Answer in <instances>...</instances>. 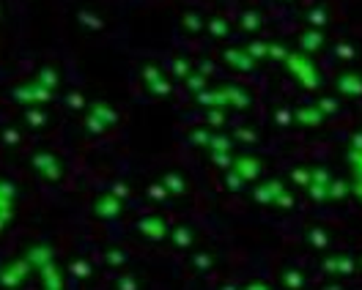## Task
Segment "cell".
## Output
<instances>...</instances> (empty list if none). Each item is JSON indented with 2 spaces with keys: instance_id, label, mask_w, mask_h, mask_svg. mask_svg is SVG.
I'll list each match as a JSON object with an SVG mask.
<instances>
[{
  "instance_id": "52a82bcc",
  "label": "cell",
  "mask_w": 362,
  "mask_h": 290,
  "mask_svg": "<svg viewBox=\"0 0 362 290\" xmlns=\"http://www.w3.org/2000/svg\"><path fill=\"white\" fill-rule=\"evenodd\" d=\"M305 241H307V247H313V250H319V252H324L332 247V233L326 230L324 224H313V227H307V233H305Z\"/></svg>"
},
{
  "instance_id": "3957f363",
  "label": "cell",
  "mask_w": 362,
  "mask_h": 290,
  "mask_svg": "<svg viewBox=\"0 0 362 290\" xmlns=\"http://www.w3.org/2000/svg\"><path fill=\"white\" fill-rule=\"evenodd\" d=\"M335 88L343 99H362V72L346 69L335 77Z\"/></svg>"
},
{
  "instance_id": "8992f818",
  "label": "cell",
  "mask_w": 362,
  "mask_h": 290,
  "mask_svg": "<svg viewBox=\"0 0 362 290\" xmlns=\"http://www.w3.org/2000/svg\"><path fill=\"white\" fill-rule=\"evenodd\" d=\"M286 189H289L286 183H283V181H277V178H275V181L261 183V186L255 189L253 194H255V200H258L261 206H272V203H275V200H277V197H280V194H283Z\"/></svg>"
},
{
  "instance_id": "8fae6325",
  "label": "cell",
  "mask_w": 362,
  "mask_h": 290,
  "mask_svg": "<svg viewBox=\"0 0 362 290\" xmlns=\"http://www.w3.org/2000/svg\"><path fill=\"white\" fill-rule=\"evenodd\" d=\"M335 277H354L357 274V254L354 252H335Z\"/></svg>"
},
{
  "instance_id": "83f0119b",
  "label": "cell",
  "mask_w": 362,
  "mask_h": 290,
  "mask_svg": "<svg viewBox=\"0 0 362 290\" xmlns=\"http://www.w3.org/2000/svg\"><path fill=\"white\" fill-rule=\"evenodd\" d=\"M321 268H324L326 274H332V277H335V271H338V266H335V254H326L324 260H321Z\"/></svg>"
},
{
  "instance_id": "e575fe53",
  "label": "cell",
  "mask_w": 362,
  "mask_h": 290,
  "mask_svg": "<svg viewBox=\"0 0 362 290\" xmlns=\"http://www.w3.org/2000/svg\"><path fill=\"white\" fill-rule=\"evenodd\" d=\"M121 290H135V280H124V282H121Z\"/></svg>"
},
{
  "instance_id": "d590c367",
  "label": "cell",
  "mask_w": 362,
  "mask_h": 290,
  "mask_svg": "<svg viewBox=\"0 0 362 290\" xmlns=\"http://www.w3.org/2000/svg\"><path fill=\"white\" fill-rule=\"evenodd\" d=\"M212 123H222V112H219V109L212 112Z\"/></svg>"
},
{
  "instance_id": "30bf717a",
  "label": "cell",
  "mask_w": 362,
  "mask_h": 290,
  "mask_svg": "<svg viewBox=\"0 0 362 290\" xmlns=\"http://www.w3.org/2000/svg\"><path fill=\"white\" fill-rule=\"evenodd\" d=\"M280 282H283L286 290H305V285H307L305 271H299L296 266H286V268L280 271Z\"/></svg>"
},
{
  "instance_id": "d6986e66",
  "label": "cell",
  "mask_w": 362,
  "mask_h": 290,
  "mask_svg": "<svg viewBox=\"0 0 362 290\" xmlns=\"http://www.w3.org/2000/svg\"><path fill=\"white\" fill-rule=\"evenodd\" d=\"M289 178L294 181V186L307 189V183H310V167H294L289 173Z\"/></svg>"
},
{
  "instance_id": "5b68a950",
  "label": "cell",
  "mask_w": 362,
  "mask_h": 290,
  "mask_svg": "<svg viewBox=\"0 0 362 290\" xmlns=\"http://www.w3.org/2000/svg\"><path fill=\"white\" fill-rule=\"evenodd\" d=\"M233 173L245 183H255L261 178V173H263V162H261L258 156H245V159H239V162L233 165Z\"/></svg>"
},
{
  "instance_id": "603a6c76",
  "label": "cell",
  "mask_w": 362,
  "mask_h": 290,
  "mask_svg": "<svg viewBox=\"0 0 362 290\" xmlns=\"http://www.w3.org/2000/svg\"><path fill=\"white\" fill-rule=\"evenodd\" d=\"M275 123L280 126V129H289L294 126V118H291V107H280L275 112Z\"/></svg>"
},
{
  "instance_id": "8d00e7d4",
  "label": "cell",
  "mask_w": 362,
  "mask_h": 290,
  "mask_svg": "<svg viewBox=\"0 0 362 290\" xmlns=\"http://www.w3.org/2000/svg\"><path fill=\"white\" fill-rule=\"evenodd\" d=\"M321 290H346L343 285H338V282H329V285H324Z\"/></svg>"
},
{
  "instance_id": "f1b7e54d",
  "label": "cell",
  "mask_w": 362,
  "mask_h": 290,
  "mask_svg": "<svg viewBox=\"0 0 362 290\" xmlns=\"http://www.w3.org/2000/svg\"><path fill=\"white\" fill-rule=\"evenodd\" d=\"M352 197H357L362 203V176H354V181H352Z\"/></svg>"
},
{
  "instance_id": "277c9868",
  "label": "cell",
  "mask_w": 362,
  "mask_h": 290,
  "mask_svg": "<svg viewBox=\"0 0 362 290\" xmlns=\"http://www.w3.org/2000/svg\"><path fill=\"white\" fill-rule=\"evenodd\" d=\"M296 44H299V52H305V55L321 52L326 47V33L324 31H316V28H305V31L296 36Z\"/></svg>"
},
{
  "instance_id": "cb8c5ba5",
  "label": "cell",
  "mask_w": 362,
  "mask_h": 290,
  "mask_svg": "<svg viewBox=\"0 0 362 290\" xmlns=\"http://www.w3.org/2000/svg\"><path fill=\"white\" fill-rule=\"evenodd\" d=\"M272 206H277V208H283V211H291V208L296 206V197H294L289 189H286V192H283V194H280V197H277Z\"/></svg>"
},
{
  "instance_id": "4fadbf2b",
  "label": "cell",
  "mask_w": 362,
  "mask_h": 290,
  "mask_svg": "<svg viewBox=\"0 0 362 290\" xmlns=\"http://www.w3.org/2000/svg\"><path fill=\"white\" fill-rule=\"evenodd\" d=\"M225 61H228L233 69H239V72H250L255 66V61L245 49H225Z\"/></svg>"
},
{
  "instance_id": "2e32d148",
  "label": "cell",
  "mask_w": 362,
  "mask_h": 290,
  "mask_svg": "<svg viewBox=\"0 0 362 290\" xmlns=\"http://www.w3.org/2000/svg\"><path fill=\"white\" fill-rule=\"evenodd\" d=\"M143 233H148L154 241H159L162 236H165V222L159 217H154V219H145L143 222Z\"/></svg>"
},
{
  "instance_id": "ab89813d",
  "label": "cell",
  "mask_w": 362,
  "mask_h": 290,
  "mask_svg": "<svg viewBox=\"0 0 362 290\" xmlns=\"http://www.w3.org/2000/svg\"><path fill=\"white\" fill-rule=\"evenodd\" d=\"M283 3H296V0H283Z\"/></svg>"
},
{
  "instance_id": "f546056e",
  "label": "cell",
  "mask_w": 362,
  "mask_h": 290,
  "mask_svg": "<svg viewBox=\"0 0 362 290\" xmlns=\"http://www.w3.org/2000/svg\"><path fill=\"white\" fill-rule=\"evenodd\" d=\"M242 290H272L269 282H263V280H253V282H247Z\"/></svg>"
},
{
  "instance_id": "74e56055",
  "label": "cell",
  "mask_w": 362,
  "mask_h": 290,
  "mask_svg": "<svg viewBox=\"0 0 362 290\" xmlns=\"http://www.w3.org/2000/svg\"><path fill=\"white\" fill-rule=\"evenodd\" d=\"M357 271H362V254L357 257Z\"/></svg>"
},
{
  "instance_id": "7402d4cb",
  "label": "cell",
  "mask_w": 362,
  "mask_h": 290,
  "mask_svg": "<svg viewBox=\"0 0 362 290\" xmlns=\"http://www.w3.org/2000/svg\"><path fill=\"white\" fill-rule=\"evenodd\" d=\"M289 47H286V44H280V41H269V58H275V61H280V63H283V61H286V58H289Z\"/></svg>"
},
{
  "instance_id": "9c48e42d",
  "label": "cell",
  "mask_w": 362,
  "mask_h": 290,
  "mask_svg": "<svg viewBox=\"0 0 362 290\" xmlns=\"http://www.w3.org/2000/svg\"><path fill=\"white\" fill-rule=\"evenodd\" d=\"M362 52V44L360 41H354V38H340L338 44H335V58L338 61H343V63H352V61H357Z\"/></svg>"
},
{
  "instance_id": "e0dca14e",
  "label": "cell",
  "mask_w": 362,
  "mask_h": 290,
  "mask_svg": "<svg viewBox=\"0 0 362 290\" xmlns=\"http://www.w3.org/2000/svg\"><path fill=\"white\" fill-rule=\"evenodd\" d=\"M316 107L324 112V118H329V115L340 112V99H335V96H319L316 99Z\"/></svg>"
},
{
  "instance_id": "1f68e13d",
  "label": "cell",
  "mask_w": 362,
  "mask_h": 290,
  "mask_svg": "<svg viewBox=\"0 0 362 290\" xmlns=\"http://www.w3.org/2000/svg\"><path fill=\"white\" fill-rule=\"evenodd\" d=\"M352 148H354V151H362V129H357V132L352 135Z\"/></svg>"
},
{
  "instance_id": "6da1fadb",
  "label": "cell",
  "mask_w": 362,
  "mask_h": 290,
  "mask_svg": "<svg viewBox=\"0 0 362 290\" xmlns=\"http://www.w3.org/2000/svg\"><path fill=\"white\" fill-rule=\"evenodd\" d=\"M283 66L291 72V77L305 88V91H316L324 85V77H321V69L319 63L313 61V55H305V52H294L291 49L289 58L283 61Z\"/></svg>"
},
{
  "instance_id": "484cf974",
  "label": "cell",
  "mask_w": 362,
  "mask_h": 290,
  "mask_svg": "<svg viewBox=\"0 0 362 290\" xmlns=\"http://www.w3.org/2000/svg\"><path fill=\"white\" fill-rule=\"evenodd\" d=\"M176 244L184 247V250L192 244V230H189V227H179V230H176Z\"/></svg>"
},
{
  "instance_id": "836d02e7",
  "label": "cell",
  "mask_w": 362,
  "mask_h": 290,
  "mask_svg": "<svg viewBox=\"0 0 362 290\" xmlns=\"http://www.w3.org/2000/svg\"><path fill=\"white\" fill-rule=\"evenodd\" d=\"M215 159H217V165H222V167L231 165V156H225V153H215Z\"/></svg>"
},
{
  "instance_id": "ffe728a7",
  "label": "cell",
  "mask_w": 362,
  "mask_h": 290,
  "mask_svg": "<svg viewBox=\"0 0 362 290\" xmlns=\"http://www.w3.org/2000/svg\"><path fill=\"white\" fill-rule=\"evenodd\" d=\"M184 25H187L189 33H201V31H203V17H201L198 11H187V14H184Z\"/></svg>"
},
{
  "instance_id": "7a4b0ae2",
  "label": "cell",
  "mask_w": 362,
  "mask_h": 290,
  "mask_svg": "<svg viewBox=\"0 0 362 290\" xmlns=\"http://www.w3.org/2000/svg\"><path fill=\"white\" fill-rule=\"evenodd\" d=\"M291 118H294V126H302V129H319V126L326 123L324 112L316 107V102L294 107L291 109Z\"/></svg>"
},
{
  "instance_id": "d6a6232c",
  "label": "cell",
  "mask_w": 362,
  "mask_h": 290,
  "mask_svg": "<svg viewBox=\"0 0 362 290\" xmlns=\"http://www.w3.org/2000/svg\"><path fill=\"white\" fill-rule=\"evenodd\" d=\"M195 263H198L201 268H209V266H212V257H209V254H201V257H198Z\"/></svg>"
},
{
  "instance_id": "d4e9b609",
  "label": "cell",
  "mask_w": 362,
  "mask_h": 290,
  "mask_svg": "<svg viewBox=\"0 0 362 290\" xmlns=\"http://www.w3.org/2000/svg\"><path fill=\"white\" fill-rule=\"evenodd\" d=\"M346 159H349V165H352V170H354V176H362V151H349L346 153Z\"/></svg>"
},
{
  "instance_id": "ba28073f",
  "label": "cell",
  "mask_w": 362,
  "mask_h": 290,
  "mask_svg": "<svg viewBox=\"0 0 362 290\" xmlns=\"http://www.w3.org/2000/svg\"><path fill=\"white\" fill-rule=\"evenodd\" d=\"M305 22H307V28H316V31H324L326 25L332 22V14H329V6H326V3H319V6H313V8H307V11H305Z\"/></svg>"
},
{
  "instance_id": "5bb4252c",
  "label": "cell",
  "mask_w": 362,
  "mask_h": 290,
  "mask_svg": "<svg viewBox=\"0 0 362 290\" xmlns=\"http://www.w3.org/2000/svg\"><path fill=\"white\" fill-rule=\"evenodd\" d=\"M352 197V183L349 181H329L326 186V203H335V200H349Z\"/></svg>"
},
{
  "instance_id": "9a60e30c",
  "label": "cell",
  "mask_w": 362,
  "mask_h": 290,
  "mask_svg": "<svg viewBox=\"0 0 362 290\" xmlns=\"http://www.w3.org/2000/svg\"><path fill=\"white\" fill-rule=\"evenodd\" d=\"M261 25H263V14H261L258 8H247V11L242 14V20H239V28L247 31V33L261 31Z\"/></svg>"
},
{
  "instance_id": "4dcf8cb0",
  "label": "cell",
  "mask_w": 362,
  "mask_h": 290,
  "mask_svg": "<svg viewBox=\"0 0 362 290\" xmlns=\"http://www.w3.org/2000/svg\"><path fill=\"white\" fill-rule=\"evenodd\" d=\"M236 137H242L245 143H258V135L250 132V129H239V132H236Z\"/></svg>"
},
{
  "instance_id": "ac0fdd59",
  "label": "cell",
  "mask_w": 362,
  "mask_h": 290,
  "mask_svg": "<svg viewBox=\"0 0 362 290\" xmlns=\"http://www.w3.org/2000/svg\"><path fill=\"white\" fill-rule=\"evenodd\" d=\"M253 61H261V58H269V41H258V38H253L250 44H247V49H245Z\"/></svg>"
},
{
  "instance_id": "7c38bea8",
  "label": "cell",
  "mask_w": 362,
  "mask_h": 290,
  "mask_svg": "<svg viewBox=\"0 0 362 290\" xmlns=\"http://www.w3.org/2000/svg\"><path fill=\"white\" fill-rule=\"evenodd\" d=\"M222 96H225V105H233V107H239V109L253 105V96H250L245 88H236V85H228Z\"/></svg>"
},
{
  "instance_id": "4316f807",
  "label": "cell",
  "mask_w": 362,
  "mask_h": 290,
  "mask_svg": "<svg viewBox=\"0 0 362 290\" xmlns=\"http://www.w3.org/2000/svg\"><path fill=\"white\" fill-rule=\"evenodd\" d=\"M165 186L171 189V192H176V194H181L187 186H184V181H181L179 176H165Z\"/></svg>"
},
{
  "instance_id": "f35d334b",
  "label": "cell",
  "mask_w": 362,
  "mask_h": 290,
  "mask_svg": "<svg viewBox=\"0 0 362 290\" xmlns=\"http://www.w3.org/2000/svg\"><path fill=\"white\" fill-rule=\"evenodd\" d=\"M222 290H239V288H233V285H225Z\"/></svg>"
},
{
  "instance_id": "44dd1931",
  "label": "cell",
  "mask_w": 362,
  "mask_h": 290,
  "mask_svg": "<svg viewBox=\"0 0 362 290\" xmlns=\"http://www.w3.org/2000/svg\"><path fill=\"white\" fill-rule=\"evenodd\" d=\"M209 31H212V36L225 38L228 33H231V25H228V20H222V17H215V20L209 22Z\"/></svg>"
}]
</instances>
